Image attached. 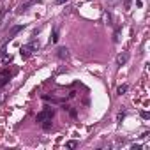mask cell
<instances>
[{"label":"cell","instance_id":"9c48e42d","mask_svg":"<svg viewBox=\"0 0 150 150\" xmlns=\"http://www.w3.org/2000/svg\"><path fill=\"white\" fill-rule=\"evenodd\" d=\"M30 48H32V50H34V51H37V50H39V48H41V42H39V41H35V39H34V41H32V42H30Z\"/></svg>","mask_w":150,"mask_h":150},{"label":"cell","instance_id":"e0dca14e","mask_svg":"<svg viewBox=\"0 0 150 150\" xmlns=\"http://www.w3.org/2000/svg\"><path fill=\"white\" fill-rule=\"evenodd\" d=\"M65 2H69V0H57V4H65Z\"/></svg>","mask_w":150,"mask_h":150},{"label":"cell","instance_id":"52a82bcc","mask_svg":"<svg viewBox=\"0 0 150 150\" xmlns=\"http://www.w3.org/2000/svg\"><path fill=\"white\" fill-rule=\"evenodd\" d=\"M20 30H23V25H16V27H13V28H11V32H9V35H7V37H9V39H13V37H14V35H16V34H18V32H20Z\"/></svg>","mask_w":150,"mask_h":150},{"label":"cell","instance_id":"5bb4252c","mask_svg":"<svg viewBox=\"0 0 150 150\" xmlns=\"http://www.w3.org/2000/svg\"><path fill=\"white\" fill-rule=\"evenodd\" d=\"M104 20H106V23H111V16L110 14H104Z\"/></svg>","mask_w":150,"mask_h":150},{"label":"cell","instance_id":"5b68a950","mask_svg":"<svg viewBox=\"0 0 150 150\" xmlns=\"http://www.w3.org/2000/svg\"><path fill=\"white\" fill-rule=\"evenodd\" d=\"M57 57L62 58V60L67 58V57H69V50H67V48H58V50H57Z\"/></svg>","mask_w":150,"mask_h":150},{"label":"cell","instance_id":"277c9868","mask_svg":"<svg viewBox=\"0 0 150 150\" xmlns=\"http://www.w3.org/2000/svg\"><path fill=\"white\" fill-rule=\"evenodd\" d=\"M9 80V71H0V87L6 85Z\"/></svg>","mask_w":150,"mask_h":150},{"label":"cell","instance_id":"9a60e30c","mask_svg":"<svg viewBox=\"0 0 150 150\" xmlns=\"http://www.w3.org/2000/svg\"><path fill=\"white\" fill-rule=\"evenodd\" d=\"M141 117H143V118H145V120H146V118H150V115H148V113H146V111H141Z\"/></svg>","mask_w":150,"mask_h":150},{"label":"cell","instance_id":"ac0fdd59","mask_svg":"<svg viewBox=\"0 0 150 150\" xmlns=\"http://www.w3.org/2000/svg\"><path fill=\"white\" fill-rule=\"evenodd\" d=\"M124 2H125V7H129V6H131V0H124Z\"/></svg>","mask_w":150,"mask_h":150},{"label":"cell","instance_id":"3957f363","mask_svg":"<svg viewBox=\"0 0 150 150\" xmlns=\"http://www.w3.org/2000/svg\"><path fill=\"white\" fill-rule=\"evenodd\" d=\"M127 60H129V53H127V51H124V53H120V55L117 57V65H124Z\"/></svg>","mask_w":150,"mask_h":150},{"label":"cell","instance_id":"7c38bea8","mask_svg":"<svg viewBox=\"0 0 150 150\" xmlns=\"http://www.w3.org/2000/svg\"><path fill=\"white\" fill-rule=\"evenodd\" d=\"M6 13H7V9H6V7L0 9V23H2V20H4V16H6Z\"/></svg>","mask_w":150,"mask_h":150},{"label":"cell","instance_id":"ba28073f","mask_svg":"<svg viewBox=\"0 0 150 150\" xmlns=\"http://www.w3.org/2000/svg\"><path fill=\"white\" fill-rule=\"evenodd\" d=\"M127 90H129V87H127V85H120V87L117 88V94H118V96H124Z\"/></svg>","mask_w":150,"mask_h":150},{"label":"cell","instance_id":"2e32d148","mask_svg":"<svg viewBox=\"0 0 150 150\" xmlns=\"http://www.w3.org/2000/svg\"><path fill=\"white\" fill-rule=\"evenodd\" d=\"M132 150H141V145H132Z\"/></svg>","mask_w":150,"mask_h":150},{"label":"cell","instance_id":"30bf717a","mask_svg":"<svg viewBox=\"0 0 150 150\" xmlns=\"http://www.w3.org/2000/svg\"><path fill=\"white\" fill-rule=\"evenodd\" d=\"M50 41H51V42H53V44H55V42H57V41H58V30H57V28H55V30H53V35H51V39H50Z\"/></svg>","mask_w":150,"mask_h":150},{"label":"cell","instance_id":"6da1fadb","mask_svg":"<svg viewBox=\"0 0 150 150\" xmlns=\"http://www.w3.org/2000/svg\"><path fill=\"white\" fill-rule=\"evenodd\" d=\"M53 115H55V111H53L51 108H46L44 111H41V113H37V117H35V120H37V122H44V120H50V118H53Z\"/></svg>","mask_w":150,"mask_h":150},{"label":"cell","instance_id":"8fae6325","mask_svg":"<svg viewBox=\"0 0 150 150\" xmlns=\"http://www.w3.org/2000/svg\"><path fill=\"white\" fill-rule=\"evenodd\" d=\"M41 124H42V127H44V129H50V127L53 125V124H51V118H50V120H44V122H41Z\"/></svg>","mask_w":150,"mask_h":150},{"label":"cell","instance_id":"d6986e66","mask_svg":"<svg viewBox=\"0 0 150 150\" xmlns=\"http://www.w3.org/2000/svg\"><path fill=\"white\" fill-rule=\"evenodd\" d=\"M113 2H118V0H113Z\"/></svg>","mask_w":150,"mask_h":150},{"label":"cell","instance_id":"8992f818","mask_svg":"<svg viewBox=\"0 0 150 150\" xmlns=\"http://www.w3.org/2000/svg\"><path fill=\"white\" fill-rule=\"evenodd\" d=\"M13 60V57L11 55H6V51L2 50V51H0V62H2V64H9Z\"/></svg>","mask_w":150,"mask_h":150},{"label":"cell","instance_id":"7a4b0ae2","mask_svg":"<svg viewBox=\"0 0 150 150\" xmlns=\"http://www.w3.org/2000/svg\"><path fill=\"white\" fill-rule=\"evenodd\" d=\"M32 53H34V50L30 48V44H25V46H21V48H20V55H21L23 58H28Z\"/></svg>","mask_w":150,"mask_h":150},{"label":"cell","instance_id":"4fadbf2b","mask_svg":"<svg viewBox=\"0 0 150 150\" xmlns=\"http://www.w3.org/2000/svg\"><path fill=\"white\" fill-rule=\"evenodd\" d=\"M76 146H78L76 141H67V148H76Z\"/></svg>","mask_w":150,"mask_h":150}]
</instances>
